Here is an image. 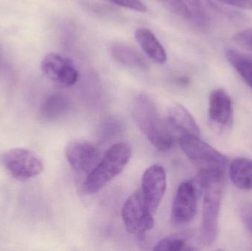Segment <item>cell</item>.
Returning <instances> with one entry per match:
<instances>
[{
    "instance_id": "obj_12",
    "label": "cell",
    "mask_w": 252,
    "mask_h": 251,
    "mask_svg": "<svg viewBox=\"0 0 252 251\" xmlns=\"http://www.w3.org/2000/svg\"><path fill=\"white\" fill-rule=\"evenodd\" d=\"M135 38L147 56L153 61L164 64L167 54L156 35L147 28H139L135 32Z\"/></svg>"
},
{
    "instance_id": "obj_23",
    "label": "cell",
    "mask_w": 252,
    "mask_h": 251,
    "mask_svg": "<svg viewBox=\"0 0 252 251\" xmlns=\"http://www.w3.org/2000/svg\"><path fill=\"white\" fill-rule=\"evenodd\" d=\"M241 217L247 228L252 229V203H247L241 209Z\"/></svg>"
},
{
    "instance_id": "obj_16",
    "label": "cell",
    "mask_w": 252,
    "mask_h": 251,
    "mask_svg": "<svg viewBox=\"0 0 252 251\" xmlns=\"http://www.w3.org/2000/svg\"><path fill=\"white\" fill-rule=\"evenodd\" d=\"M229 177L234 185L243 190H252V160L238 158L229 165Z\"/></svg>"
},
{
    "instance_id": "obj_17",
    "label": "cell",
    "mask_w": 252,
    "mask_h": 251,
    "mask_svg": "<svg viewBox=\"0 0 252 251\" xmlns=\"http://www.w3.org/2000/svg\"><path fill=\"white\" fill-rule=\"evenodd\" d=\"M226 57L246 84L252 88V55L229 49L226 50Z\"/></svg>"
},
{
    "instance_id": "obj_13",
    "label": "cell",
    "mask_w": 252,
    "mask_h": 251,
    "mask_svg": "<svg viewBox=\"0 0 252 251\" xmlns=\"http://www.w3.org/2000/svg\"><path fill=\"white\" fill-rule=\"evenodd\" d=\"M167 119L171 126L182 133V135L200 137L199 128L195 119L182 105L176 104L171 106L168 110Z\"/></svg>"
},
{
    "instance_id": "obj_18",
    "label": "cell",
    "mask_w": 252,
    "mask_h": 251,
    "mask_svg": "<svg viewBox=\"0 0 252 251\" xmlns=\"http://www.w3.org/2000/svg\"><path fill=\"white\" fill-rule=\"evenodd\" d=\"M191 14V20L198 28L206 30L210 28V19L201 0H185Z\"/></svg>"
},
{
    "instance_id": "obj_2",
    "label": "cell",
    "mask_w": 252,
    "mask_h": 251,
    "mask_svg": "<svg viewBox=\"0 0 252 251\" xmlns=\"http://www.w3.org/2000/svg\"><path fill=\"white\" fill-rule=\"evenodd\" d=\"M198 177L204 185L201 241L210 246L219 232V216L223 195L224 175L200 172Z\"/></svg>"
},
{
    "instance_id": "obj_10",
    "label": "cell",
    "mask_w": 252,
    "mask_h": 251,
    "mask_svg": "<svg viewBox=\"0 0 252 251\" xmlns=\"http://www.w3.org/2000/svg\"><path fill=\"white\" fill-rule=\"evenodd\" d=\"M65 156L72 169L87 173H90L101 159L97 147L84 140L69 142L65 149Z\"/></svg>"
},
{
    "instance_id": "obj_27",
    "label": "cell",
    "mask_w": 252,
    "mask_h": 251,
    "mask_svg": "<svg viewBox=\"0 0 252 251\" xmlns=\"http://www.w3.org/2000/svg\"></svg>"
},
{
    "instance_id": "obj_1",
    "label": "cell",
    "mask_w": 252,
    "mask_h": 251,
    "mask_svg": "<svg viewBox=\"0 0 252 251\" xmlns=\"http://www.w3.org/2000/svg\"><path fill=\"white\" fill-rule=\"evenodd\" d=\"M133 119L138 128L160 152H167L173 144L171 131L161 119L157 106L145 94L135 97L132 107Z\"/></svg>"
},
{
    "instance_id": "obj_5",
    "label": "cell",
    "mask_w": 252,
    "mask_h": 251,
    "mask_svg": "<svg viewBox=\"0 0 252 251\" xmlns=\"http://www.w3.org/2000/svg\"><path fill=\"white\" fill-rule=\"evenodd\" d=\"M2 163L9 173L19 181H28L35 178L44 169L42 161L31 150L13 148L2 156Z\"/></svg>"
},
{
    "instance_id": "obj_14",
    "label": "cell",
    "mask_w": 252,
    "mask_h": 251,
    "mask_svg": "<svg viewBox=\"0 0 252 251\" xmlns=\"http://www.w3.org/2000/svg\"><path fill=\"white\" fill-rule=\"evenodd\" d=\"M111 53L114 59L121 64L141 70H147L149 68L144 56L128 44L114 43L111 47Z\"/></svg>"
},
{
    "instance_id": "obj_11",
    "label": "cell",
    "mask_w": 252,
    "mask_h": 251,
    "mask_svg": "<svg viewBox=\"0 0 252 251\" xmlns=\"http://www.w3.org/2000/svg\"><path fill=\"white\" fill-rule=\"evenodd\" d=\"M146 215L150 214L145 212L142 193L139 189L127 198L123 207V221L127 232L138 235L142 221Z\"/></svg>"
},
{
    "instance_id": "obj_9",
    "label": "cell",
    "mask_w": 252,
    "mask_h": 251,
    "mask_svg": "<svg viewBox=\"0 0 252 251\" xmlns=\"http://www.w3.org/2000/svg\"><path fill=\"white\" fill-rule=\"evenodd\" d=\"M41 66L47 78L63 86L73 85L79 78L73 62L57 53L46 55Z\"/></svg>"
},
{
    "instance_id": "obj_3",
    "label": "cell",
    "mask_w": 252,
    "mask_h": 251,
    "mask_svg": "<svg viewBox=\"0 0 252 251\" xmlns=\"http://www.w3.org/2000/svg\"><path fill=\"white\" fill-rule=\"evenodd\" d=\"M131 155V148L126 143L112 145L86 178L83 186L84 193L87 195L98 193L123 172Z\"/></svg>"
},
{
    "instance_id": "obj_7",
    "label": "cell",
    "mask_w": 252,
    "mask_h": 251,
    "mask_svg": "<svg viewBox=\"0 0 252 251\" xmlns=\"http://www.w3.org/2000/svg\"><path fill=\"white\" fill-rule=\"evenodd\" d=\"M209 122L215 132L226 134L232 128L234 122L233 103L223 88H216L209 98Z\"/></svg>"
},
{
    "instance_id": "obj_15",
    "label": "cell",
    "mask_w": 252,
    "mask_h": 251,
    "mask_svg": "<svg viewBox=\"0 0 252 251\" xmlns=\"http://www.w3.org/2000/svg\"><path fill=\"white\" fill-rule=\"evenodd\" d=\"M69 109V99L60 93H54L43 100L40 107V115L45 120H56L66 115Z\"/></svg>"
},
{
    "instance_id": "obj_19",
    "label": "cell",
    "mask_w": 252,
    "mask_h": 251,
    "mask_svg": "<svg viewBox=\"0 0 252 251\" xmlns=\"http://www.w3.org/2000/svg\"><path fill=\"white\" fill-rule=\"evenodd\" d=\"M187 242L181 236H170L160 240L155 247V251H179L187 250Z\"/></svg>"
},
{
    "instance_id": "obj_20",
    "label": "cell",
    "mask_w": 252,
    "mask_h": 251,
    "mask_svg": "<svg viewBox=\"0 0 252 251\" xmlns=\"http://www.w3.org/2000/svg\"><path fill=\"white\" fill-rule=\"evenodd\" d=\"M167 10L182 19L191 20L189 7L185 0H158Z\"/></svg>"
},
{
    "instance_id": "obj_22",
    "label": "cell",
    "mask_w": 252,
    "mask_h": 251,
    "mask_svg": "<svg viewBox=\"0 0 252 251\" xmlns=\"http://www.w3.org/2000/svg\"><path fill=\"white\" fill-rule=\"evenodd\" d=\"M116 5L126 7L136 12L145 13L147 11V7L140 0H109Z\"/></svg>"
},
{
    "instance_id": "obj_4",
    "label": "cell",
    "mask_w": 252,
    "mask_h": 251,
    "mask_svg": "<svg viewBox=\"0 0 252 251\" xmlns=\"http://www.w3.org/2000/svg\"><path fill=\"white\" fill-rule=\"evenodd\" d=\"M181 148L200 172L225 175L228 159L224 155L200 139V137L182 135Z\"/></svg>"
},
{
    "instance_id": "obj_24",
    "label": "cell",
    "mask_w": 252,
    "mask_h": 251,
    "mask_svg": "<svg viewBox=\"0 0 252 251\" xmlns=\"http://www.w3.org/2000/svg\"><path fill=\"white\" fill-rule=\"evenodd\" d=\"M227 5L245 10H252V0H216Z\"/></svg>"
},
{
    "instance_id": "obj_25",
    "label": "cell",
    "mask_w": 252,
    "mask_h": 251,
    "mask_svg": "<svg viewBox=\"0 0 252 251\" xmlns=\"http://www.w3.org/2000/svg\"><path fill=\"white\" fill-rule=\"evenodd\" d=\"M176 83L177 85H181V86H188L190 84V80L188 77L181 76L176 78Z\"/></svg>"
},
{
    "instance_id": "obj_21",
    "label": "cell",
    "mask_w": 252,
    "mask_h": 251,
    "mask_svg": "<svg viewBox=\"0 0 252 251\" xmlns=\"http://www.w3.org/2000/svg\"><path fill=\"white\" fill-rule=\"evenodd\" d=\"M233 40L238 46L252 53V28L237 32Z\"/></svg>"
},
{
    "instance_id": "obj_8",
    "label": "cell",
    "mask_w": 252,
    "mask_h": 251,
    "mask_svg": "<svg viewBox=\"0 0 252 251\" xmlns=\"http://www.w3.org/2000/svg\"><path fill=\"white\" fill-rule=\"evenodd\" d=\"M200 194L193 181H184L179 186L172 205V221L175 225H186L193 220Z\"/></svg>"
},
{
    "instance_id": "obj_26",
    "label": "cell",
    "mask_w": 252,
    "mask_h": 251,
    "mask_svg": "<svg viewBox=\"0 0 252 251\" xmlns=\"http://www.w3.org/2000/svg\"><path fill=\"white\" fill-rule=\"evenodd\" d=\"M4 67V61H3L2 56H1V51H0V69Z\"/></svg>"
},
{
    "instance_id": "obj_6",
    "label": "cell",
    "mask_w": 252,
    "mask_h": 251,
    "mask_svg": "<svg viewBox=\"0 0 252 251\" xmlns=\"http://www.w3.org/2000/svg\"><path fill=\"white\" fill-rule=\"evenodd\" d=\"M167 176L162 167L154 165L148 167L142 175V201L146 213L154 215L165 193Z\"/></svg>"
}]
</instances>
